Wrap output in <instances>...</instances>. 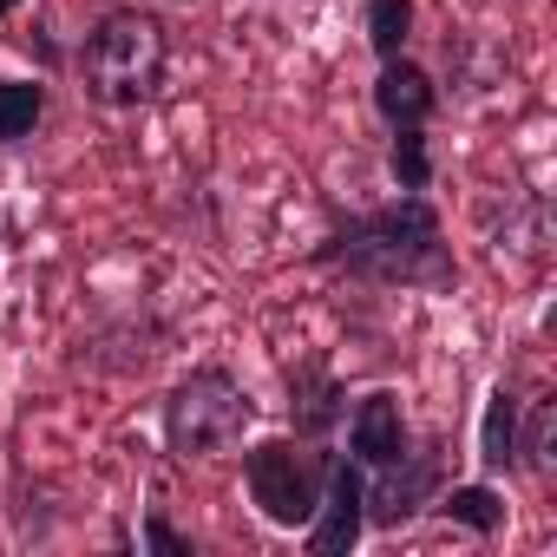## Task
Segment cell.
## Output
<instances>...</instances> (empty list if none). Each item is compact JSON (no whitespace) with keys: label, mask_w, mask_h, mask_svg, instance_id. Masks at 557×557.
Wrapping results in <instances>:
<instances>
[{"label":"cell","mask_w":557,"mask_h":557,"mask_svg":"<svg viewBox=\"0 0 557 557\" xmlns=\"http://www.w3.org/2000/svg\"><path fill=\"white\" fill-rule=\"evenodd\" d=\"M302 262L309 269H329V275H348V283H374V289H426V296H446L459 283V256H453L446 223H440V203L426 190H400L394 203L335 223Z\"/></svg>","instance_id":"cell-1"},{"label":"cell","mask_w":557,"mask_h":557,"mask_svg":"<svg viewBox=\"0 0 557 557\" xmlns=\"http://www.w3.org/2000/svg\"><path fill=\"white\" fill-rule=\"evenodd\" d=\"M171 66V34L151 8H106L79 40V86L106 112L151 106Z\"/></svg>","instance_id":"cell-2"},{"label":"cell","mask_w":557,"mask_h":557,"mask_svg":"<svg viewBox=\"0 0 557 557\" xmlns=\"http://www.w3.org/2000/svg\"><path fill=\"white\" fill-rule=\"evenodd\" d=\"M249 426H256V400H249V387H243L230 368H216V361L190 368V374L164 394V453H171V459L230 453Z\"/></svg>","instance_id":"cell-3"},{"label":"cell","mask_w":557,"mask_h":557,"mask_svg":"<svg viewBox=\"0 0 557 557\" xmlns=\"http://www.w3.org/2000/svg\"><path fill=\"white\" fill-rule=\"evenodd\" d=\"M329 466H335V446L329 440H256L243 453V492L249 505L262 511V524L275 531H302L322 505V485H329Z\"/></svg>","instance_id":"cell-4"},{"label":"cell","mask_w":557,"mask_h":557,"mask_svg":"<svg viewBox=\"0 0 557 557\" xmlns=\"http://www.w3.org/2000/svg\"><path fill=\"white\" fill-rule=\"evenodd\" d=\"M446 485V440H413L400 459L368 472V531H407L420 511H433Z\"/></svg>","instance_id":"cell-5"},{"label":"cell","mask_w":557,"mask_h":557,"mask_svg":"<svg viewBox=\"0 0 557 557\" xmlns=\"http://www.w3.org/2000/svg\"><path fill=\"white\" fill-rule=\"evenodd\" d=\"M361 537H368V472L348 453H335L329 485H322V505L302 524V544H309V557H348Z\"/></svg>","instance_id":"cell-6"},{"label":"cell","mask_w":557,"mask_h":557,"mask_svg":"<svg viewBox=\"0 0 557 557\" xmlns=\"http://www.w3.org/2000/svg\"><path fill=\"white\" fill-rule=\"evenodd\" d=\"M342 426H348V459H355L361 472H374V466H387V459H400V453L413 446V426H407V407H400L394 387L361 394V400L342 413Z\"/></svg>","instance_id":"cell-7"},{"label":"cell","mask_w":557,"mask_h":557,"mask_svg":"<svg viewBox=\"0 0 557 557\" xmlns=\"http://www.w3.org/2000/svg\"><path fill=\"white\" fill-rule=\"evenodd\" d=\"M374 112H381V125L387 132H413V125H433V112H440V79L420 66V60H381V73H374Z\"/></svg>","instance_id":"cell-8"},{"label":"cell","mask_w":557,"mask_h":557,"mask_svg":"<svg viewBox=\"0 0 557 557\" xmlns=\"http://www.w3.org/2000/svg\"><path fill=\"white\" fill-rule=\"evenodd\" d=\"M342 413H348V387L335 381V368L302 361L289 374V426H296V440H335Z\"/></svg>","instance_id":"cell-9"},{"label":"cell","mask_w":557,"mask_h":557,"mask_svg":"<svg viewBox=\"0 0 557 557\" xmlns=\"http://www.w3.org/2000/svg\"><path fill=\"white\" fill-rule=\"evenodd\" d=\"M518 413H524V394L511 381H498L485 394V413H479V466H485V479L518 472Z\"/></svg>","instance_id":"cell-10"},{"label":"cell","mask_w":557,"mask_h":557,"mask_svg":"<svg viewBox=\"0 0 557 557\" xmlns=\"http://www.w3.org/2000/svg\"><path fill=\"white\" fill-rule=\"evenodd\" d=\"M433 511H440L446 524H466L472 537H498V531H505V492H498L492 479H472V485H440Z\"/></svg>","instance_id":"cell-11"},{"label":"cell","mask_w":557,"mask_h":557,"mask_svg":"<svg viewBox=\"0 0 557 557\" xmlns=\"http://www.w3.org/2000/svg\"><path fill=\"white\" fill-rule=\"evenodd\" d=\"M518 472H531V479L557 472V400L550 394L524 400V413H518Z\"/></svg>","instance_id":"cell-12"},{"label":"cell","mask_w":557,"mask_h":557,"mask_svg":"<svg viewBox=\"0 0 557 557\" xmlns=\"http://www.w3.org/2000/svg\"><path fill=\"white\" fill-rule=\"evenodd\" d=\"M40 119H47V86L40 79H0V151L34 138Z\"/></svg>","instance_id":"cell-13"},{"label":"cell","mask_w":557,"mask_h":557,"mask_svg":"<svg viewBox=\"0 0 557 557\" xmlns=\"http://www.w3.org/2000/svg\"><path fill=\"white\" fill-rule=\"evenodd\" d=\"M413 0H368V47L374 60H400L407 40H413Z\"/></svg>","instance_id":"cell-14"},{"label":"cell","mask_w":557,"mask_h":557,"mask_svg":"<svg viewBox=\"0 0 557 557\" xmlns=\"http://www.w3.org/2000/svg\"><path fill=\"white\" fill-rule=\"evenodd\" d=\"M387 171L400 190H433V151H426V125L413 132H387Z\"/></svg>","instance_id":"cell-15"},{"label":"cell","mask_w":557,"mask_h":557,"mask_svg":"<svg viewBox=\"0 0 557 557\" xmlns=\"http://www.w3.org/2000/svg\"><path fill=\"white\" fill-rule=\"evenodd\" d=\"M138 550H158V557H197V544H190L164 511H151V518L138 524Z\"/></svg>","instance_id":"cell-16"},{"label":"cell","mask_w":557,"mask_h":557,"mask_svg":"<svg viewBox=\"0 0 557 557\" xmlns=\"http://www.w3.org/2000/svg\"><path fill=\"white\" fill-rule=\"evenodd\" d=\"M14 8H27V0H0V21H8V14H14Z\"/></svg>","instance_id":"cell-17"}]
</instances>
